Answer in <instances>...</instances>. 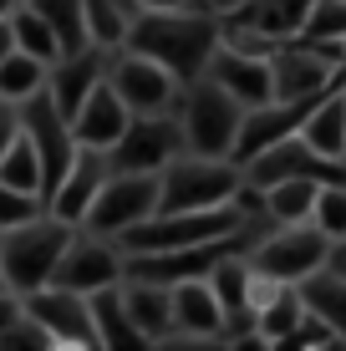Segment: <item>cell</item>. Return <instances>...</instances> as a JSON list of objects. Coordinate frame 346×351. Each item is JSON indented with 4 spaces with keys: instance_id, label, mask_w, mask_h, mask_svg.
I'll return each mask as SVG.
<instances>
[{
    "instance_id": "1",
    "label": "cell",
    "mask_w": 346,
    "mask_h": 351,
    "mask_svg": "<svg viewBox=\"0 0 346 351\" xmlns=\"http://www.w3.org/2000/svg\"><path fill=\"white\" fill-rule=\"evenodd\" d=\"M123 46L163 62L188 87L209 77V62L219 51V16L214 10H138Z\"/></svg>"
},
{
    "instance_id": "2",
    "label": "cell",
    "mask_w": 346,
    "mask_h": 351,
    "mask_svg": "<svg viewBox=\"0 0 346 351\" xmlns=\"http://www.w3.org/2000/svg\"><path fill=\"white\" fill-rule=\"evenodd\" d=\"M71 229H77V224L56 219L51 209L36 214V219H26V224H16V229H0V280H5L10 290H21V295L51 285L66 245L77 239Z\"/></svg>"
},
{
    "instance_id": "3",
    "label": "cell",
    "mask_w": 346,
    "mask_h": 351,
    "mask_svg": "<svg viewBox=\"0 0 346 351\" xmlns=\"http://www.w3.org/2000/svg\"><path fill=\"white\" fill-rule=\"evenodd\" d=\"M163 193L158 214H184V209H219L245 189V173L234 158H204V153H178L163 168Z\"/></svg>"
},
{
    "instance_id": "4",
    "label": "cell",
    "mask_w": 346,
    "mask_h": 351,
    "mask_svg": "<svg viewBox=\"0 0 346 351\" xmlns=\"http://www.w3.org/2000/svg\"><path fill=\"white\" fill-rule=\"evenodd\" d=\"M245 112H249V107L234 102V97L224 92L214 77L188 82V97H184V138H188V153H204V158H234V143H240Z\"/></svg>"
},
{
    "instance_id": "5",
    "label": "cell",
    "mask_w": 346,
    "mask_h": 351,
    "mask_svg": "<svg viewBox=\"0 0 346 351\" xmlns=\"http://www.w3.org/2000/svg\"><path fill=\"white\" fill-rule=\"evenodd\" d=\"M230 229H245V209L240 204H219V209H184V214H148L123 234V250L133 255H158V250H184V245H204L219 239Z\"/></svg>"
},
{
    "instance_id": "6",
    "label": "cell",
    "mask_w": 346,
    "mask_h": 351,
    "mask_svg": "<svg viewBox=\"0 0 346 351\" xmlns=\"http://www.w3.org/2000/svg\"><path fill=\"white\" fill-rule=\"evenodd\" d=\"M21 128H26V138L36 143V153H41V199H51L56 189H62V178L71 173V163H77V132H71V117L56 107L51 87H41L36 97L21 102Z\"/></svg>"
},
{
    "instance_id": "7",
    "label": "cell",
    "mask_w": 346,
    "mask_h": 351,
    "mask_svg": "<svg viewBox=\"0 0 346 351\" xmlns=\"http://www.w3.org/2000/svg\"><path fill=\"white\" fill-rule=\"evenodd\" d=\"M240 250H255L249 229H230L219 239H204V245H184V250H158V255H133L127 260V275L133 280H158V285H178V280H209L214 265L240 255Z\"/></svg>"
},
{
    "instance_id": "8",
    "label": "cell",
    "mask_w": 346,
    "mask_h": 351,
    "mask_svg": "<svg viewBox=\"0 0 346 351\" xmlns=\"http://www.w3.org/2000/svg\"><path fill=\"white\" fill-rule=\"evenodd\" d=\"M184 148L188 138L169 112H133L127 132L107 148V163H112V173H163Z\"/></svg>"
},
{
    "instance_id": "9",
    "label": "cell",
    "mask_w": 346,
    "mask_h": 351,
    "mask_svg": "<svg viewBox=\"0 0 346 351\" xmlns=\"http://www.w3.org/2000/svg\"><path fill=\"white\" fill-rule=\"evenodd\" d=\"M158 193H163L158 173H107V184L97 189V199L87 209V229L107 239H123L138 219L158 214Z\"/></svg>"
},
{
    "instance_id": "10",
    "label": "cell",
    "mask_w": 346,
    "mask_h": 351,
    "mask_svg": "<svg viewBox=\"0 0 346 351\" xmlns=\"http://www.w3.org/2000/svg\"><path fill=\"white\" fill-rule=\"evenodd\" d=\"M249 265L265 270V275H275V280H285V285H301L306 275H316V270H326V265H331V239L321 234L311 219L280 224L270 239H260V245H255Z\"/></svg>"
},
{
    "instance_id": "11",
    "label": "cell",
    "mask_w": 346,
    "mask_h": 351,
    "mask_svg": "<svg viewBox=\"0 0 346 351\" xmlns=\"http://www.w3.org/2000/svg\"><path fill=\"white\" fill-rule=\"evenodd\" d=\"M26 311L46 331L56 336V351L77 346V351H97L102 336H97V321H92V300L77 295V290H62V285H41L26 295Z\"/></svg>"
},
{
    "instance_id": "12",
    "label": "cell",
    "mask_w": 346,
    "mask_h": 351,
    "mask_svg": "<svg viewBox=\"0 0 346 351\" xmlns=\"http://www.w3.org/2000/svg\"><path fill=\"white\" fill-rule=\"evenodd\" d=\"M245 173H249V184H255V189H270V184H280V178L346 184L341 158H326V153H316L311 143L301 138V132H295V138H285V143H275V148H265V153H255V158L245 163Z\"/></svg>"
},
{
    "instance_id": "13",
    "label": "cell",
    "mask_w": 346,
    "mask_h": 351,
    "mask_svg": "<svg viewBox=\"0 0 346 351\" xmlns=\"http://www.w3.org/2000/svg\"><path fill=\"white\" fill-rule=\"evenodd\" d=\"M326 92H336V87H326ZM326 92H311V97H291V102H265V107H249L245 112V128H240V143H234V163H249L255 153H265V148H275V143L285 138H295V132L306 128V117L321 107V97Z\"/></svg>"
},
{
    "instance_id": "14",
    "label": "cell",
    "mask_w": 346,
    "mask_h": 351,
    "mask_svg": "<svg viewBox=\"0 0 346 351\" xmlns=\"http://www.w3.org/2000/svg\"><path fill=\"white\" fill-rule=\"evenodd\" d=\"M123 280H127V260L107 245V234H92V229H87V239H71L51 275V285L77 290V295H92V290L123 285Z\"/></svg>"
},
{
    "instance_id": "15",
    "label": "cell",
    "mask_w": 346,
    "mask_h": 351,
    "mask_svg": "<svg viewBox=\"0 0 346 351\" xmlns=\"http://www.w3.org/2000/svg\"><path fill=\"white\" fill-rule=\"evenodd\" d=\"M107 82L123 92V102L133 107V112H169L173 92H178L173 71L163 62H153V56H143V51H123L107 66Z\"/></svg>"
},
{
    "instance_id": "16",
    "label": "cell",
    "mask_w": 346,
    "mask_h": 351,
    "mask_svg": "<svg viewBox=\"0 0 346 351\" xmlns=\"http://www.w3.org/2000/svg\"><path fill=\"white\" fill-rule=\"evenodd\" d=\"M209 77L245 107L275 102V66H270V56H260V51H240V46L219 41V51H214V62H209Z\"/></svg>"
},
{
    "instance_id": "17",
    "label": "cell",
    "mask_w": 346,
    "mask_h": 351,
    "mask_svg": "<svg viewBox=\"0 0 346 351\" xmlns=\"http://www.w3.org/2000/svg\"><path fill=\"white\" fill-rule=\"evenodd\" d=\"M127 123H133V107H127L123 92L102 77L97 87H92V97L82 102V112L71 117V132H77L82 148H102V153H107V148L127 132Z\"/></svg>"
},
{
    "instance_id": "18",
    "label": "cell",
    "mask_w": 346,
    "mask_h": 351,
    "mask_svg": "<svg viewBox=\"0 0 346 351\" xmlns=\"http://www.w3.org/2000/svg\"><path fill=\"white\" fill-rule=\"evenodd\" d=\"M107 173H112V163H107L102 148H77V163H71V173L62 178V189L46 199V209H51L56 219H66V224H87V209H92V199H97V189L107 184Z\"/></svg>"
},
{
    "instance_id": "19",
    "label": "cell",
    "mask_w": 346,
    "mask_h": 351,
    "mask_svg": "<svg viewBox=\"0 0 346 351\" xmlns=\"http://www.w3.org/2000/svg\"><path fill=\"white\" fill-rule=\"evenodd\" d=\"M107 77V46H87V51H77V56H56L51 62V97H56V107H62L66 117H77L82 112V102L92 97V87Z\"/></svg>"
},
{
    "instance_id": "20",
    "label": "cell",
    "mask_w": 346,
    "mask_h": 351,
    "mask_svg": "<svg viewBox=\"0 0 346 351\" xmlns=\"http://www.w3.org/2000/svg\"><path fill=\"white\" fill-rule=\"evenodd\" d=\"M311 5L316 0H249V5L234 10V26L240 31H255L265 41H295L311 21Z\"/></svg>"
},
{
    "instance_id": "21",
    "label": "cell",
    "mask_w": 346,
    "mask_h": 351,
    "mask_svg": "<svg viewBox=\"0 0 346 351\" xmlns=\"http://www.w3.org/2000/svg\"><path fill=\"white\" fill-rule=\"evenodd\" d=\"M230 316H224L219 295H214L209 280H178L173 285V331H188V336H219Z\"/></svg>"
},
{
    "instance_id": "22",
    "label": "cell",
    "mask_w": 346,
    "mask_h": 351,
    "mask_svg": "<svg viewBox=\"0 0 346 351\" xmlns=\"http://www.w3.org/2000/svg\"><path fill=\"white\" fill-rule=\"evenodd\" d=\"M87 300H92V321H97V336H102L107 351H143V346H153L148 336L138 331V321L127 316V300H123V290H117V285L92 290Z\"/></svg>"
},
{
    "instance_id": "23",
    "label": "cell",
    "mask_w": 346,
    "mask_h": 351,
    "mask_svg": "<svg viewBox=\"0 0 346 351\" xmlns=\"http://www.w3.org/2000/svg\"><path fill=\"white\" fill-rule=\"evenodd\" d=\"M127 316L138 321V331L148 336V341H163V336L173 331V285H158V280H133L127 275Z\"/></svg>"
},
{
    "instance_id": "24",
    "label": "cell",
    "mask_w": 346,
    "mask_h": 351,
    "mask_svg": "<svg viewBox=\"0 0 346 351\" xmlns=\"http://www.w3.org/2000/svg\"><path fill=\"white\" fill-rule=\"evenodd\" d=\"M301 300H306V311H316V316L341 336V346H346V275L331 270V265L316 270V275H306V280H301Z\"/></svg>"
},
{
    "instance_id": "25",
    "label": "cell",
    "mask_w": 346,
    "mask_h": 351,
    "mask_svg": "<svg viewBox=\"0 0 346 351\" xmlns=\"http://www.w3.org/2000/svg\"><path fill=\"white\" fill-rule=\"evenodd\" d=\"M301 138L311 143L316 153H326V158H346V92L341 87L321 97V107L306 117Z\"/></svg>"
},
{
    "instance_id": "26",
    "label": "cell",
    "mask_w": 346,
    "mask_h": 351,
    "mask_svg": "<svg viewBox=\"0 0 346 351\" xmlns=\"http://www.w3.org/2000/svg\"><path fill=\"white\" fill-rule=\"evenodd\" d=\"M46 82H51V62L21 51V46L5 56V62H0V97H5V102H16V107L26 102V97H36Z\"/></svg>"
},
{
    "instance_id": "27",
    "label": "cell",
    "mask_w": 346,
    "mask_h": 351,
    "mask_svg": "<svg viewBox=\"0 0 346 351\" xmlns=\"http://www.w3.org/2000/svg\"><path fill=\"white\" fill-rule=\"evenodd\" d=\"M46 21H51L56 41H62V56H77L92 46V31H87V0H31Z\"/></svg>"
},
{
    "instance_id": "28",
    "label": "cell",
    "mask_w": 346,
    "mask_h": 351,
    "mask_svg": "<svg viewBox=\"0 0 346 351\" xmlns=\"http://www.w3.org/2000/svg\"><path fill=\"white\" fill-rule=\"evenodd\" d=\"M316 193H321L316 178H280V184L265 189V209L275 214L280 224H301V219H311Z\"/></svg>"
},
{
    "instance_id": "29",
    "label": "cell",
    "mask_w": 346,
    "mask_h": 351,
    "mask_svg": "<svg viewBox=\"0 0 346 351\" xmlns=\"http://www.w3.org/2000/svg\"><path fill=\"white\" fill-rule=\"evenodd\" d=\"M133 10L138 0H87V31H92V46H123L127 41V26H133Z\"/></svg>"
},
{
    "instance_id": "30",
    "label": "cell",
    "mask_w": 346,
    "mask_h": 351,
    "mask_svg": "<svg viewBox=\"0 0 346 351\" xmlns=\"http://www.w3.org/2000/svg\"><path fill=\"white\" fill-rule=\"evenodd\" d=\"M10 31H16V46H21V51L41 56V62H56V56H62V41H56L51 21H46L41 10L31 5V0L16 10V16H10Z\"/></svg>"
},
{
    "instance_id": "31",
    "label": "cell",
    "mask_w": 346,
    "mask_h": 351,
    "mask_svg": "<svg viewBox=\"0 0 346 351\" xmlns=\"http://www.w3.org/2000/svg\"><path fill=\"white\" fill-rule=\"evenodd\" d=\"M0 178H5L10 189H21V193H41V153H36V143L26 138V128L0 153Z\"/></svg>"
},
{
    "instance_id": "32",
    "label": "cell",
    "mask_w": 346,
    "mask_h": 351,
    "mask_svg": "<svg viewBox=\"0 0 346 351\" xmlns=\"http://www.w3.org/2000/svg\"><path fill=\"white\" fill-rule=\"evenodd\" d=\"M301 316H306V300H301V285H285L275 300H270L265 311H260L255 316V331L265 336L270 346H280L285 336L295 331V326H301Z\"/></svg>"
},
{
    "instance_id": "33",
    "label": "cell",
    "mask_w": 346,
    "mask_h": 351,
    "mask_svg": "<svg viewBox=\"0 0 346 351\" xmlns=\"http://www.w3.org/2000/svg\"><path fill=\"white\" fill-rule=\"evenodd\" d=\"M311 224L331 239V245L346 239V184H321L316 209H311Z\"/></svg>"
},
{
    "instance_id": "34",
    "label": "cell",
    "mask_w": 346,
    "mask_h": 351,
    "mask_svg": "<svg viewBox=\"0 0 346 351\" xmlns=\"http://www.w3.org/2000/svg\"><path fill=\"white\" fill-rule=\"evenodd\" d=\"M301 41H346V0H316Z\"/></svg>"
},
{
    "instance_id": "35",
    "label": "cell",
    "mask_w": 346,
    "mask_h": 351,
    "mask_svg": "<svg viewBox=\"0 0 346 351\" xmlns=\"http://www.w3.org/2000/svg\"><path fill=\"white\" fill-rule=\"evenodd\" d=\"M0 351H56V336L26 311L10 331H0Z\"/></svg>"
},
{
    "instance_id": "36",
    "label": "cell",
    "mask_w": 346,
    "mask_h": 351,
    "mask_svg": "<svg viewBox=\"0 0 346 351\" xmlns=\"http://www.w3.org/2000/svg\"><path fill=\"white\" fill-rule=\"evenodd\" d=\"M36 214H46L41 193H21V189H10L5 178H0V229H16V224L36 219Z\"/></svg>"
},
{
    "instance_id": "37",
    "label": "cell",
    "mask_w": 346,
    "mask_h": 351,
    "mask_svg": "<svg viewBox=\"0 0 346 351\" xmlns=\"http://www.w3.org/2000/svg\"><path fill=\"white\" fill-rule=\"evenodd\" d=\"M280 346H341V336L331 331V326L321 321L316 311H306V316H301V326H295V331L285 336Z\"/></svg>"
},
{
    "instance_id": "38",
    "label": "cell",
    "mask_w": 346,
    "mask_h": 351,
    "mask_svg": "<svg viewBox=\"0 0 346 351\" xmlns=\"http://www.w3.org/2000/svg\"><path fill=\"white\" fill-rule=\"evenodd\" d=\"M280 290H285V280H275V275H265V270H255V275H249V311L260 316V311H265Z\"/></svg>"
},
{
    "instance_id": "39",
    "label": "cell",
    "mask_w": 346,
    "mask_h": 351,
    "mask_svg": "<svg viewBox=\"0 0 346 351\" xmlns=\"http://www.w3.org/2000/svg\"><path fill=\"white\" fill-rule=\"evenodd\" d=\"M21 316H26V295H21V290H0V331H10V326H16Z\"/></svg>"
},
{
    "instance_id": "40",
    "label": "cell",
    "mask_w": 346,
    "mask_h": 351,
    "mask_svg": "<svg viewBox=\"0 0 346 351\" xmlns=\"http://www.w3.org/2000/svg\"><path fill=\"white\" fill-rule=\"evenodd\" d=\"M16 132H21V107L0 97V153H5L10 143H16Z\"/></svg>"
},
{
    "instance_id": "41",
    "label": "cell",
    "mask_w": 346,
    "mask_h": 351,
    "mask_svg": "<svg viewBox=\"0 0 346 351\" xmlns=\"http://www.w3.org/2000/svg\"><path fill=\"white\" fill-rule=\"evenodd\" d=\"M240 5H249V0H204V10H214V16H234Z\"/></svg>"
},
{
    "instance_id": "42",
    "label": "cell",
    "mask_w": 346,
    "mask_h": 351,
    "mask_svg": "<svg viewBox=\"0 0 346 351\" xmlns=\"http://www.w3.org/2000/svg\"><path fill=\"white\" fill-rule=\"evenodd\" d=\"M16 51V31H10V21H0V62Z\"/></svg>"
},
{
    "instance_id": "43",
    "label": "cell",
    "mask_w": 346,
    "mask_h": 351,
    "mask_svg": "<svg viewBox=\"0 0 346 351\" xmlns=\"http://www.w3.org/2000/svg\"><path fill=\"white\" fill-rule=\"evenodd\" d=\"M143 10H188V0H138Z\"/></svg>"
},
{
    "instance_id": "44",
    "label": "cell",
    "mask_w": 346,
    "mask_h": 351,
    "mask_svg": "<svg viewBox=\"0 0 346 351\" xmlns=\"http://www.w3.org/2000/svg\"><path fill=\"white\" fill-rule=\"evenodd\" d=\"M331 270L346 275V239H336V245H331Z\"/></svg>"
},
{
    "instance_id": "45",
    "label": "cell",
    "mask_w": 346,
    "mask_h": 351,
    "mask_svg": "<svg viewBox=\"0 0 346 351\" xmlns=\"http://www.w3.org/2000/svg\"><path fill=\"white\" fill-rule=\"evenodd\" d=\"M21 5H26V0H0V21H10V16L21 10Z\"/></svg>"
},
{
    "instance_id": "46",
    "label": "cell",
    "mask_w": 346,
    "mask_h": 351,
    "mask_svg": "<svg viewBox=\"0 0 346 351\" xmlns=\"http://www.w3.org/2000/svg\"><path fill=\"white\" fill-rule=\"evenodd\" d=\"M341 66H346V41H341Z\"/></svg>"
},
{
    "instance_id": "47",
    "label": "cell",
    "mask_w": 346,
    "mask_h": 351,
    "mask_svg": "<svg viewBox=\"0 0 346 351\" xmlns=\"http://www.w3.org/2000/svg\"><path fill=\"white\" fill-rule=\"evenodd\" d=\"M341 92H346V82H341Z\"/></svg>"
},
{
    "instance_id": "48",
    "label": "cell",
    "mask_w": 346,
    "mask_h": 351,
    "mask_svg": "<svg viewBox=\"0 0 346 351\" xmlns=\"http://www.w3.org/2000/svg\"><path fill=\"white\" fill-rule=\"evenodd\" d=\"M0 285H5V280H0Z\"/></svg>"
}]
</instances>
